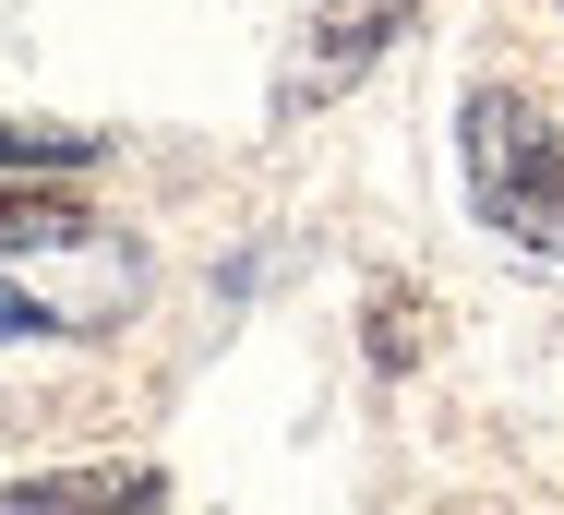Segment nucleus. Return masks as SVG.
<instances>
[{
	"label": "nucleus",
	"instance_id": "nucleus-1",
	"mask_svg": "<svg viewBox=\"0 0 564 515\" xmlns=\"http://www.w3.org/2000/svg\"><path fill=\"white\" fill-rule=\"evenodd\" d=\"M456 168H468L480 228H505L517 252H564V144H553V120L529 97L468 85V108H456Z\"/></svg>",
	"mask_w": 564,
	"mask_h": 515
},
{
	"label": "nucleus",
	"instance_id": "nucleus-2",
	"mask_svg": "<svg viewBox=\"0 0 564 515\" xmlns=\"http://www.w3.org/2000/svg\"><path fill=\"white\" fill-rule=\"evenodd\" d=\"M409 24H421V0H313V24H301V48H289V73H276V120L337 108Z\"/></svg>",
	"mask_w": 564,
	"mask_h": 515
},
{
	"label": "nucleus",
	"instance_id": "nucleus-3",
	"mask_svg": "<svg viewBox=\"0 0 564 515\" xmlns=\"http://www.w3.org/2000/svg\"><path fill=\"white\" fill-rule=\"evenodd\" d=\"M0 252H85V216L48 193H0Z\"/></svg>",
	"mask_w": 564,
	"mask_h": 515
},
{
	"label": "nucleus",
	"instance_id": "nucleus-4",
	"mask_svg": "<svg viewBox=\"0 0 564 515\" xmlns=\"http://www.w3.org/2000/svg\"><path fill=\"white\" fill-rule=\"evenodd\" d=\"M73 156H97V132H24V120H0V168H73Z\"/></svg>",
	"mask_w": 564,
	"mask_h": 515
},
{
	"label": "nucleus",
	"instance_id": "nucleus-5",
	"mask_svg": "<svg viewBox=\"0 0 564 515\" xmlns=\"http://www.w3.org/2000/svg\"><path fill=\"white\" fill-rule=\"evenodd\" d=\"M0 336H85V324H73L61 300H36L24 276H0Z\"/></svg>",
	"mask_w": 564,
	"mask_h": 515
}]
</instances>
